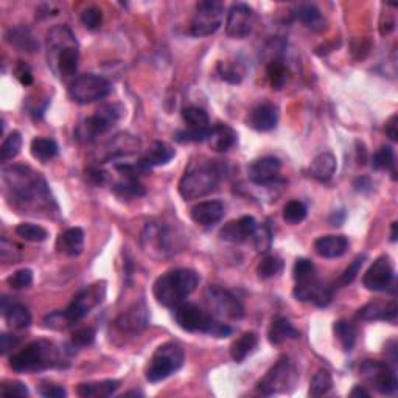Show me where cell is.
I'll use <instances>...</instances> for the list:
<instances>
[{
  "label": "cell",
  "mask_w": 398,
  "mask_h": 398,
  "mask_svg": "<svg viewBox=\"0 0 398 398\" xmlns=\"http://www.w3.org/2000/svg\"><path fill=\"white\" fill-rule=\"evenodd\" d=\"M0 394L2 397H28V387L21 381H4L0 384Z\"/></svg>",
  "instance_id": "cell-55"
},
{
  "label": "cell",
  "mask_w": 398,
  "mask_h": 398,
  "mask_svg": "<svg viewBox=\"0 0 398 398\" xmlns=\"http://www.w3.org/2000/svg\"><path fill=\"white\" fill-rule=\"evenodd\" d=\"M336 157L331 153H321L314 157L311 165H310V173L311 176L319 181V182H328L336 171Z\"/></svg>",
  "instance_id": "cell-33"
},
{
  "label": "cell",
  "mask_w": 398,
  "mask_h": 398,
  "mask_svg": "<svg viewBox=\"0 0 398 398\" xmlns=\"http://www.w3.org/2000/svg\"><path fill=\"white\" fill-rule=\"evenodd\" d=\"M122 109L117 104L100 106L92 117L86 119L77 129V137L82 142H92L98 136L109 131L120 120Z\"/></svg>",
  "instance_id": "cell-11"
},
{
  "label": "cell",
  "mask_w": 398,
  "mask_h": 398,
  "mask_svg": "<svg viewBox=\"0 0 398 398\" xmlns=\"http://www.w3.org/2000/svg\"><path fill=\"white\" fill-rule=\"evenodd\" d=\"M48 64L64 78H70L78 70L80 52L77 39L65 25H58L47 33Z\"/></svg>",
  "instance_id": "cell-4"
},
{
  "label": "cell",
  "mask_w": 398,
  "mask_h": 398,
  "mask_svg": "<svg viewBox=\"0 0 398 398\" xmlns=\"http://www.w3.org/2000/svg\"><path fill=\"white\" fill-rule=\"evenodd\" d=\"M361 372L369 384L383 395H394L398 389L397 373L387 362L367 360L362 362Z\"/></svg>",
  "instance_id": "cell-16"
},
{
  "label": "cell",
  "mask_w": 398,
  "mask_h": 398,
  "mask_svg": "<svg viewBox=\"0 0 398 398\" xmlns=\"http://www.w3.org/2000/svg\"><path fill=\"white\" fill-rule=\"evenodd\" d=\"M18 343H19V339L16 336L2 333V335H0V353L6 355L8 352L13 350L16 345H18Z\"/></svg>",
  "instance_id": "cell-58"
},
{
  "label": "cell",
  "mask_w": 398,
  "mask_h": 398,
  "mask_svg": "<svg viewBox=\"0 0 398 398\" xmlns=\"http://www.w3.org/2000/svg\"><path fill=\"white\" fill-rule=\"evenodd\" d=\"M255 227L257 221L254 220V217H242L224 224L220 230V238L222 242L234 244L244 243L249 237H252Z\"/></svg>",
  "instance_id": "cell-22"
},
{
  "label": "cell",
  "mask_w": 398,
  "mask_h": 398,
  "mask_svg": "<svg viewBox=\"0 0 398 398\" xmlns=\"http://www.w3.org/2000/svg\"><path fill=\"white\" fill-rule=\"evenodd\" d=\"M205 301L212 311L220 318L238 321L244 316V308L242 302L227 289L217 285H210L205 291Z\"/></svg>",
  "instance_id": "cell-14"
},
{
  "label": "cell",
  "mask_w": 398,
  "mask_h": 398,
  "mask_svg": "<svg viewBox=\"0 0 398 398\" xmlns=\"http://www.w3.org/2000/svg\"><path fill=\"white\" fill-rule=\"evenodd\" d=\"M112 85L109 80L100 75L85 73L75 78L69 86V95L75 103L90 104L106 98L111 94Z\"/></svg>",
  "instance_id": "cell-10"
},
{
  "label": "cell",
  "mask_w": 398,
  "mask_h": 398,
  "mask_svg": "<svg viewBox=\"0 0 398 398\" xmlns=\"http://www.w3.org/2000/svg\"><path fill=\"white\" fill-rule=\"evenodd\" d=\"M333 331H335V336L338 338L339 344H341V347H343V350L344 352H350L352 348L355 347V343H356V327H355V323L350 322V321L341 319V321L335 322Z\"/></svg>",
  "instance_id": "cell-40"
},
{
  "label": "cell",
  "mask_w": 398,
  "mask_h": 398,
  "mask_svg": "<svg viewBox=\"0 0 398 398\" xmlns=\"http://www.w3.org/2000/svg\"><path fill=\"white\" fill-rule=\"evenodd\" d=\"M222 178V163L201 157L192 161L179 181V193L187 201L210 195L220 185Z\"/></svg>",
  "instance_id": "cell-2"
},
{
  "label": "cell",
  "mask_w": 398,
  "mask_h": 398,
  "mask_svg": "<svg viewBox=\"0 0 398 398\" xmlns=\"http://www.w3.org/2000/svg\"><path fill=\"white\" fill-rule=\"evenodd\" d=\"M4 182L8 201L21 210V213H52V207L58 209L52 195H50L45 179L30 167H25V165L5 167Z\"/></svg>",
  "instance_id": "cell-1"
},
{
  "label": "cell",
  "mask_w": 398,
  "mask_h": 398,
  "mask_svg": "<svg viewBox=\"0 0 398 398\" xmlns=\"http://www.w3.org/2000/svg\"><path fill=\"white\" fill-rule=\"evenodd\" d=\"M137 149H139V140L136 137H132L129 134H119L109 142V146H107V149H106L104 161L129 156L132 153H136Z\"/></svg>",
  "instance_id": "cell-34"
},
{
  "label": "cell",
  "mask_w": 398,
  "mask_h": 398,
  "mask_svg": "<svg viewBox=\"0 0 398 398\" xmlns=\"http://www.w3.org/2000/svg\"><path fill=\"white\" fill-rule=\"evenodd\" d=\"M218 75L221 80L230 82V85H238L243 80V72L238 69V65L229 64V63H220L218 64Z\"/></svg>",
  "instance_id": "cell-53"
},
{
  "label": "cell",
  "mask_w": 398,
  "mask_h": 398,
  "mask_svg": "<svg viewBox=\"0 0 398 398\" xmlns=\"http://www.w3.org/2000/svg\"><path fill=\"white\" fill-rule=\"evenodd\" d=\"M397 303L387 302H370L367 305H364L362 308L358 311V318L361 321H391L394 322L397 319Z\"/></svg>",
  "instance_id": "cell-29"
},
{
  "label": "cell",
  "mask_w": 398,
  "mask_h": 398,
  "mask_svg": "<svg viewBox=\"0 0 398 398\" xmlns=\"http://www.w3.org/2000/svg\"><path fill=\"white\" fill-rule=\"evenodd\" d=\"M10 367L19 373H36L53 367H63V356L50 341H35L25 345L10 358Z\"/></svg>",
  "instance_id": "cell-6"
},
{
  "label": "cell",
  "mask_w": 398,
  "mask_h": 398,
  "mask_svg": "<svg viewBox=\"0 0 398 398\" xmlns=\"http://www.w3.org/2000/svg\"><path fill=\"white\" fill-rule=\"evenodd\" d=\"M184 348L176 343H165L156 348L146 367V380L149 383H159L179 370L184 364Z\"/></svg>",
  "instance_id": "cell-9"
},
{
  "label": "cell",
  "mask_w": 398,
  "mask_h": 398,
  "mask_svg": "<svg viewBox=\"0 0 398 398\" xmlns=\"http://www.w3.org/2000/svg\"><path fill=\"white\" fill-rule=\"evenodd\" d=\"M16 77H18V80L21 81V85H23V86L33 85L31 70H30V68L25 63H21L18 65V69H16Z\"/></svg>",
  "instance_id": "cell-57"
},
{
  "label": "cell",
  "mask_w": 398,
  "mask_h": 398,
  "mask_svg": "<svg viewBox=\"0 0 398 398\" xmlns=\"http://www.w3.org/2000/svg\"><path fill=\"white\" fill-rule=\"evenodd\" d=\"M394 277L395 271L391 257L381 255L372 263V267L367 269V272L364 274L362 285L366 286L369 291L381 293L386 291V289H389V286L392 285Z\"/></svg>",
  "instance_id": "cell-18"
},
{
  "label": "cell",
  "mask_w": 398,
  "mask_h": 398,
  "mask_svg": "<svg viewBox=\"0 0 398 398\" xmlns=\"http://www.w3.org/2000/svg\"><path fill=\"white\" fill-rule=\"evenodd\" d=\"M149 323L148 308L145 302H137L127 311H123L120 316L115 321V327H117L123 333L136 335L145 330Z\"/></svg>",
  "instance_id": "cell-20"
},
{
  "label": "cell",
  "mask_w": 398,
  "mask_h": 398,
  "mask_svg": "<svg viewBox=\"0 0 398 398\" xmlns=\"http://www.w3.org/2000/svg\"><path fill=\"white\" fill-rule=\"evenodd\" d=\"M370 394L366 391V389L361 386H355L353 391L350 392V397H369Z\"/></svg>",
  "instance_id": "cell-62"
},
{
  "label": "cell",
  "mask_w": 398,
  "mask_h": 398,
  "mask_svg": "<svg viewBox=\"0 0 398 398\" xmlns=\"http://www.w3.org/2000/svg\"><path fill=\"white\" fill-rule=\"evenodd\" d=\"M279 122V112L277 107L271 103H262L255 106L254 109L249 112L246 123L249 128H252L259 132H268L277 127Z\"/></svg>",
  "instance_id": "cell-24"
},
{
  "label": "cell",
  "mask_w": 398,
  "mask_h": 398,
  "mask_svg": "<svg viewBox=\"0 0 398 398\" xmlns=\"http://www.w3.org/2000/svg\"><path fill=\"white\" fill-rule=\"evenodd\" d=\"M114 193L120 198H140L145 195V188L137 179H123L112 187Z\"/></svg>",
  "instance_id": "cell-47"
},
{
  "label": "cell",
  "mask_w": 398,
  "mask_h": 398,
  "mask_svg": "<svg viewBox=\"0 0 398 398\" xmlns=\"http://www.w3.org/2000/svg\"><path fill=\"white\" fill-rule=\"evenodd\" d=\"M39 394L45 398H65L68 392L63 386H58L53 383H43L39 386Z\"/></svg>",
  "instance_id": "cell-56"
},
{
  "label": "cell",
  "mask_w": 398,
  "mask_h": 398,
  "mask_svg": "<svg viewBox=\"0 0 398 398\" xmlns=\"http://www.w3.org/2000/svg\"><path fill=\"white\" fill-rule=\"evenodd\" d=\"M5 41L14 48H18L19 52L33 53L39 50V43L36 41L35 35L27 27H14L6 31Z\"/></svg>",
  "instance_id": "cell-30"
},
{
  "label": "cell",
  "mask_w": 398,
  "mask_h": 398,
  "mask_svg": "<svg viewBox=\"0 0 398 398\" xmlns=\"http://www.w3.org/2000/svg\"><path fill=\"white\" fill-rule=\"evenodd\" d=\"M367 259V255L366 254H362V255H358L356 259L348 264V267L345 268V271L341 274V277L338 279V285L339 286H347V285H350L352 281L356 279V276H358L361 268H362V264L364 262H366Z\"/></svg>",
  "instance_id": "cell-50"
},
{
  "label": "cell",
  "mask_w": 398,
  "mask_h": 398,
  "mask_svg": "<svg viewBox=\"0 0 398 398\" xmlns=\"http://www.w3.org/2000/svg\"><path fill=\"white\" fill-rule=\"evenodd\" d=\"M306 207L303 203L297 201V199H293V201L286 203V205L284 207V220L288 224H298L302 222L306 218Z\"/></svg>",
  "instance_id": "cell-48"
},
{
  "label": "cell",
  "mask_w": 398,
  "mask_h": 398,
  "mask_svg": "<svg viewBox=\"0 0 398 398\" xmlns=\"http://www.w3.org/2000/svg\"><path fill=\"white\" fill-rule=\"evenodd\" d=\"M281 271H284V262H281V259L269 255L264 257L259 263V267H257V276L262 280H268L272 277H277Z\"/></svg>",
  "instance_id": "cell-43"
},
{
  "label": "cell",
  "mask_w": 398,
  "mask_h": 398,
  "mask_svg": "<svg viewBox=\"0 0 398 398\" xmlns=\"http://www.w3.org/2000/svg\"><path fill=\"white\" fill-rule=\"evenodd\" d=\"M281 48H285V45L279 47L276 52H274V56H271L268 60V69H267L271 86L276 90H280L281 87H284L288 80V70L285 65L284 55L279 52V50H281Z\"/></svg>",
  "instance_id": "cell-35"
},
{
  "label": "cell",
  "mask_w": 398,
  "mask_h": 398,
  "mask_svg": "<svg viewBox=\"0 0 398 398\" xmlns=\"http://www.w3.org/2000/svg\"><path fill=\"white\" fill-rule=\"evenodd\" d=\"M293 296L301 302H313L319 308H326L333 297V289L316 277L306 281H298L293 289Z\"/></svg>",
  "instance_id": "cell-19"
},
{
  "label": "cell",
  "mask_w": 398,
  "mask_h": 398,
  "mask_svg": "<svg viewBox=\"0 0 398 398\" xmlns=\"http://www.w3.org/2000/svg\"><path fill=\"white\" fill-rule=\"evenodd\" d=\"M199 284V274L188 268H178L165 272L154 281L153 294L156 301L167 308H176L184 303Z\"/></svg>",
  "instance_id": "cell-5"
},
{
  "label": "cell",
  "mask_w": 398,
  "mask_h": 398,
  "mask_svg": "<svg viewBox=\"0 0 398 398\" xmlns=\"http://www.w3.org/2000/svg\"><path fill=\"white\" fill-rule=\"evenodd\" d=\"M207 142L210 148L217 153H226L237 144V132L226 123L213 124L207 136Z\"/></svg>",
  "instance_id": "cell-26"
},
{
  "label": "cell",
  "mask_w": 398,
  "mask_h": 398,
  "mask_svg": "<svg viewBox=\"0 0 398 398\" xmlns=\"http://www.w3.org/2000/svg\"><path fill=\"white\" fill-rule=\"evenodd\" d=\"M182 119L188 124V129H181L174 132V140L181 144L204 142L212 128L209 115L201 107L188 106L182 109Z\"/></svg>",
  "instance_id": "cell-13"
},
{
  "label": "cell",
  "mask_w": 398,
  "mask_h": 398,
  "mask_svg": "<svg viewBox=\"0 0 398 398\" xmlns=\"http://www.w3.org/2000/svg\"><path fill=\"white\" fill-rule=\"evenodd\" d=\"M30 149L33 157L41 162H48L58 156V145L53 139H47V137L33 139Z\"/></svg>",
  "instance_id": "cell-39"
},
{
  "label": "cell",
  "mask_w": 398,
  "mask_h": 398,
  "mask_svg": "<svg viewBox=\"0 0 398 398\" xmlns=\"http://www.w3.org/2000/svg\"><path fill=\"white\" fill-rule=\"evenodd\" d=\"M174 321L178 326L190 333H205L215 338H227L232 328L227 323L220 322L213 314L199 308L193 303H181L174 308Z\"/></svg>",
  "instance_id": "cell-7"
},
{
  "label": "cell",
  "mask_w": 398,
  "mask_h": 398,
  "mask_svg": "<svg viewBox=\"0 0 398 398\" xmlns=\"http://www.w3.org/2000/svg\"><path fill=\"white\" fill-rule=\"evenodd\" d=\"M397 127H398V115L394 114L392 117L386 122V128H384L387 137L391 139V140H394V142H397V140H398V129H397Z\"/></svg>",
  "instance_id": "cell-60"
},
{
  "label": "cell",
  "mask_w": 398,
  "mask_h": 398,
  "mask_svg": "<svg viewBox=\"0 0 398 398\" xmlns=\"http://www.w3.org/2000/svg\"><path fill=\"white\" fill-rule=\"evenodd\" d=\"M255 23V13L246 4H234L230 6L226 21V35L230 39H244L251 35Z\"/></svg>",
  "instance_id": "cell-17"
},
{
  "label": "cell",
  "mask_w": 398,
  "mask_h": 398,
  "mask_svg": "<svg viewBox=\"0 0 398 398\" xmlns=\"http://www.w3.org/2000/svg\"><path fill=\"white\" fill-rule=\"evenodd\" d=\"M372 168L377 170V171L392 170V173L395 174V171H394V168H395V153H394L392 146L383 145L375 154H373Z\"/></svg>",
  "instance_id": "cell-42"
},
{
  "label": "cell",
  "mask_w": 398,
  "mask_h": 398,
  "mask_svg": "<svg viewBox=\"0 0 398 398\" xmlns=\"http://www.w3.org/2000/svg\"><path fill=\"white\" fill-rule=\"evenodd\" d=\"M120 387L119 380H104L95 383H81L77 387V394L82 398H107L117 392Z\"/></svg>",
  "instance_id": "cell-32"
},
{
  "label": "cell",
  "mask_w": 398,
  "mask_h": 398,
  "mask_svg": "<svg viewBox=\"0 0 398 398\" xmlns=\"http://www.w3.org/2000/svg\"><path fill=\"white\" fill-rule=\"evenodd\" d=\"M281 168L280 159L274 156H264L254 161L247 168L249 179L257 185H269L271 182L277 179Z\"/></svg>",
  "instance_id": "cell-21"
},
{
  "label": "cell",
  "mask_w": 398,
  "mask_h": 398,
  "mask_svg": "<svg viewBox=\"0 0 398 398\" xmlns=\"http://www.w3.org/2000/svg\"><path fill=\"white\" fill-rule=\"evenodd\" d=\"M226 209L221 201H204L196 204L192 209V220L199 226L209 227L222 220Z\"/></svg>",
  "instance_id": "cell-25"
},
{
  "label": "cell",
  "mask_w": 398,
  "mask_h": 398,
  "mask_svg": "<svg viewBox=\"0 0 398 398\" xmlns=\"http://www.w3.org/2000/svg\"><path fill=\"white\" fill-rule=\"evenodd\" d=\"M297 21H301L306 28H311L314 31H321L326 28V18H323L322 13L316 5H301L296 11Z\"/></svg>",
  "instance_id": "cell-37"
},
{
  "label": "cell",
  "mask_w": 398,
  "mask_h": 398,
  "mask_svg": "<svg viewBox=\"0 0 398 398\" xmlns=\"http://www.w3.org/2000/svg\"><path fill=\"white\" fill-rule=\"evenodd\" d=\"M81 22L87 30H98L103 23V13L98 6H89L87 10L82 11Z\"/></svg>",
  "instance_id": "cell-52"
},
{
  "label": "cell",
  "mask_w": 398,
  "mask_h": 398,
  "mask_svg": "<svg viewBox=\"0 0 398 398\" xmlns=\"http://www.w3.org/2000/svg\"><path fill=\"white\" fill-rule=\"evenodd\" d=\"M348 240L344 235H326L314 242V251L323 259H338L348 251Z\"/></svg>",
  "instance_id": "cell-27"
},
{
  "label": "cell",
  "mask_w": 398,
  "mask_h": 398,
  "mask_svg": "<svg viewBox=\"0 0 398 398\" xmlns=\"http://www.w3.org/2000/svg\"><path fill=\"white\" fill-rule=\"evenodd\" d=\"M16 235L23 238L25 242L41 243V242H45L48 237V232L43 226H38V224L22 222L18 227H16Z\"/></svg>",
  "instance_id": "cell-41"
},
{
  "label": "cell",
  "mask_w": 398,
  "mask_h": 398,
  "mask_svg": "<svg viewBox=\"0 0 398 398\" xmlns=\"http://www.w3.org/2000/svg\"><path fill=\"white\" fill-rule=\"evenodd\" d=\"M331 386H333V380H331V375L328 370H318L314 373V377L310 381V395L311 397H322L326 395Z\"/></svg>",
  "instance_id": "cell-46"
},
{
  "label": "cell",
  "mask_w": 398,
  "mask_h": 398,
  "mask_svg": "<svg viewBox=\"0 0 398 398\" xmlns=\"http://www.w3.org/2000/svg\"><path fill=\"white\" fill-rule=\"evenodd\" d=\"M257 344H259V336L254 331H247L242 338L237 339V341L232 344L230 347V356L235 362H243L249 355H251Z\"/></svg>",
  "instance_id": "cell-38"
},
{
  "label": "cell",
  "mask_w": 398,
  "mask_h": 398,
  "mask_svg": "<svg viewBox=\"0 0 398 398\" xmlns=\"http://www.w3.org/2000/svg\"><path fill=\"white\" fill-rule=\"evenodd\" d=\"M293 277L297 284L316 277V268H314L313 262L308 259H297L293 267Z\"/></svg>",
  "instance_id": "cell-49"
},
{
  "label": "cell",
  "mask_w": 398,
  "mask_h": 398,
  "mask_svg": "<svg viewBox=\"0 0 398 398\" xmlns=\"http://www.w3.org/2000/svg\"><path fill=\"white\" fill-rule=\"evenodd\" d=\"M8 285L14 289H23L28 288L33 284V271L28 268H23L16 271L13 276L8 277Z\"/></svg>",
  "instance_id": "cell-54"
},
{
  "label": "cell",
  "mask_w": 398,
  "mask_h": 398,
  "mask_svg": "<svg viewBox=\"0 0 398 398\" xmlns=\"http://www.w3.org/2000/svg\"><path fill=\"white\" fill-rule=\"evenodd\" d=\"M95 336H97V333L92 327L78 328L77 331H73L70 343L68 344V348H72L70 353H73V352L80 350V348L92 345L95 343Z\"/></svg>",
  "instance_id": "cell-45"
},
{
  "label": "cell",
  "mask_w": 398,
  "mask_h": 398,
  "mask_svg": "<svg viewBox=\"0 0 398 398\" xmlns=\"http://www.w3.org/2000/svg\"><path fill=\"white\" fill-rule=\"evenodd\" d=\"M353 187H355L356 192L366 193V192H370V190L373 188V184H372V181L367 176H361V178H358V179L353 182Z\"/></svg>",
  "instance_id": "cell-61"
},
{
  "label": "cell",
  "mask_w": 398,
  "mask_h": 398,
  "mask_svg": "<svg viewBox=\"0 0 398 398\" xmlns=\"http://www.w3.org/2000/svg\"><path fill=\"white\" fill-rule=\"evenodd\" d=\"M140 243L144 252L153 259H163L181 251V237L163 222H148Z\"/></svg>",
  "instance_id": "cell-8"
},
{
  "label": "cell",
  "mask_w": 398,
  "mask_h": 398,
  "mask_svg": "<svg viewBox=\"0 0 398 398\" xmlns=\"http://www.w3.org/2000/svg\"><path fill=\"white\" fill-rule=\"evenodd\" d=\"M86 178L95 185H102V184H104V181H106V173L102 171L100 168L90 167V168L86 170Z\"/></svg>",
  "instance_id": "cell-59"
},
{
  "label": "cell",
  "mask_w": 398,
  "mask_h": 398,
  "mask_svg": "<svg viewBox=\"0 0 398 398\" xmlns=\"http://www.w3.org/2000/svg\"><path fill=\"white\" fill-rule=\"evenodd\" d=\"M397 221L392 222V234H391V242H397Z\"/></svg>",
  "instance_id": "cell-63"
},
{
  "label": "cell",
  "mask_w": 398,
  "mask_h": 398,
  "mask_svg": "<svg viewBox=\"0 0 398 398\" xmlns=\"http://www.w3.org/2000/svg\"><path fill=\"white\" fill-rule=\"evenodd\" d=\"M85 247V232L81 227H70L64 230L56 240V251L69 257H77Z\"/></svg>",
  "instance_id": "cell-28"
},
{
  "label": "cell",
  "mask_w": 398,
  "mask_h": 398,
  "mask_svg": "<svg viewBox=\"0 0 398 398\" xmlns=\"http://www.w3.org/2000/svg\"><path fill=\"white\" fill-rule=\"evenodd\" d=\"M106 297V284L97 281L73 297L72 303L65 310L53 311L44 318V326L52 330H65L72 327L73 323L80 322L82 318L102 303Z\"/></svg>",
  "instance_id": "cell-3"
},
{
  "label": "cell",
  "mask_w": 398,
  "mask_h": 398,
  "mask_svg": "<svg viewBox=\"0 0 398 398\" xmlns=\"http://www.w3.org/2000/svg\"><path fill=\"white\" fill-rule=\"evenodd\" d=\"M252 240H254V246L257 249V252H268L272 244V234L271 230L268 229V226H257L254 234H252Z\"/></svg>",
  "instance_id": "cell-51"
},
{
  "label": "cell",
  "mask_w": 398,
  "mask_h": 398,
  "mask_svg": "<svg viewBox=\"0 0 398 398\" xmlns=\"http://www.w3.org/2000/svg\"><path fill=\"white\" fill-rule=\"evenodd\" d=\"M174 156H176V151H174L173 146H170L168 144L153 142L145 151L140 162H142L148 170H151V167H161V165L168 163Z\"/></svg>",
  "instance_id": "cell-31"
},
{
  "label": "cell",
  "mask_w": 398,
  "mask_h": 398,
  "mask_svg": "<svg viewBox=\"0 0 398 398\" xmlns=\"http://www.w3.org/2000/svg\"><path fill=\"white\" fill-rule=\"evenodd\" d=\"M21 148H22L21 132L13 131L11 134L4 140L2 146H0V159H2V162L13 161L14 157L21 153Z\"/></svg>",
  "instance_id": "cell-44"
},
{
  "label": "cell",
  "mask_w": 398,
  "mask_h": 398,
  "mask_svg": "<svg viewBox=\"0 0 398 398\" xmlns=\"http://www.w3.org/2000/svg\"><path fill=\"white\" fill-rule=\"evenodd\" d=\"M293 381H294V367L289 358L284 356V358H280L276 366L271 367L267 375L259 381L257 391H259L262 395L269 397L286 391L288 386L293 384Z\"/></svg>",
  "instance_id": "cell-15"
},
{
  "label": "cell",
  "mask_w": 398,
  "mask_h": 398,
  "mask_svg": "<svg viewBox=\"0 0 398 398\" xmlns=\"http://www.w3.org/2000/svg\"><path fill=\"white\" fill-rule=\"evenodd\" d=\"M0 311H2L8 327L13 330H25L31 326V314L27 306L10 301V297L4 296L0 298Z\"/></svg>",
  "instance_id": "cell-23"
},
{
  "label": "cell",
  "mask_w": 398,
  "mask_h": 398,
  "mask_svg": "<svg viewBox=\"0 0 398 398\" xmlns=\"http://www.w3.org/2000/svg\"><path fill=\"white\" fill-rule=\"evenodd\" d=\"M297 338H298V331L286 318H277L272 321L268 331V339L272 345H280L285 341H288V339H297Z\"/></svg>",
  "instance_id": "cell-36"
},
{
  "label": "cell",
  "mask_w": 398,
  "mask_h": 398,
  "mask_svg": "<svg viewBox=\"0 0 398 398\" xmlns=\"http://www.w3.org/2000/svg\"><path fill=\"white\" fill-rule=\"evenodd\" d=\"M131 395H136V397H137V395H142V394H140V392H136V391H134V392H127V394H123L122 397L124 398V397H131Z\"/></svg>",
  "instance_id": "cell-64"
},
{
  "label": "cell",
  "mask_w": 398,
  "mask_h": 398,
  "mask_svg": "<svg viewBox=\"0 0 398 398\" xmlns=\"http://www.w3.org/2000/svg\"><path fill=\"white\" fill-rule=\"evenodd\" d=\"M224 5L217 0H205L196 5V13L190 25V35L195 38H205L217 33L222 25Z\"/></svg>",
  "instance_id": "cell-12"
}]
</instances>
